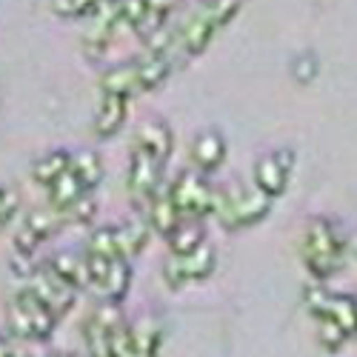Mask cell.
Wrapping results in <instances>:
<instances>
[{"instance_id": "cell-15", "label": "cell", "mask_w": 357, "mask_h": 357, "mask_svg": "<svg viewBox=\"0 0 357 357\" xmlns=\"http://www.w3.org/2000/svg\"><path fill=\"white\" fill-rule=\"evenodd\" d=\"M129 286H132V263L123 260V257H114L109 263L103 280L92 291L100 297L103 303H121L126 297V291H129Z\"/></svg>"}, {"instance_id": "cell-23", "label": "cell", "mask_w": 357, "mask_h": 357, "mask_svg": "<svg viewBox=\"0 0 357 357\" xmlns=\"http://www.w3.org/2000/svg\"><path fill=\"white\" fill-rule=\"evenodd\" d=\"M89 192L80 186V181L72 174V172H63L57 181L49 186V200H52V209H57V212H63V209H69V206H75L80 197H86Z\"/></svg>"}, {"instance_id": "cell-14", "label": "cell", "mask_w": 357, "mask_h": 357, "mask_svg": "<svg viewBox=\"0 0 357 357\" xmlns=\"http://www.w3.org/2000/svg\"><path fill=\"white\" fill-rule=\"evenodd\" d=\"M149 237H152V226H149L146 215L129 218L126 223L114 226V241H117V252H121V257H123V260H129V263H132V257H137V255L146 249Z\"/></svg>"}, {"instance_id": "cell-29", "label": "cell", "mask_w": 357, "mask_h": 357, "mask_svg": "<svg viewBox=\"0 0 357 357\" xmlns=\"http://www.w3.org/2000/svg\"><path fill=\"white\" fill-rule=\"evenodd\" d=\"M291 72H294V77L301 80V83H309V80H314V75H317V61L312 54H301L297 61L291 63Z\"/></svg>"}, {"instance_id": "cell-17", "label": "cell", "mask_w": 357, "mask_h": 357, "mask_svg": "<svg viewBox=\"0 0 357 357\" xmlns=\"http://www.w3.org/2000/svg\"><path fill=\"white\" fill-rule=\"evenodd\" d=\"M172 69H174V63H172L169 54H143V57H137L135 61V75H137L140 95L158 89L172 75Z\"/></svg>"}, {"instance_id": "cell-25", "label": "cell", "mask_w": 357, "mask_h": 357, "mask_svg": "<svg viewBox=\"0 0 357 357\" xmlns=\"http://www.w3.org/2000/svg\"><path fill=\"white\" fill-rule=\"evenodd\" d=\"M314 320H317V343H320L323 351L335 354V351H340L351 340V335L343 332L335 320H329V317H314Z\"/></svg>"}, {"instance_id": "cell-24", "label": "cell", "mask_w": 357, "mask_h": 357, "mask_svg": "<svg viewBox=\"0 0 357 357\" xmlns=\"http://www.w3.org/2000/svg\"><path fill=\"white\" fill-rule=\"evenodd\" d=\"M69 160H72V152H49V155H43L32 166V177H35L40 186L49 189L63 172H69Z\"/></svg>"}, {"instance_id": "cell-16", "label": "cell", "mask_w": 357, "mask_h": 357, "mask_svg": "<svg viewBox=\"0 0 357 357\" xmlns=\"http://www.w3.org/2000/svg\"><path fill=\"white\" fill-rule=\"evenodd\" d=\"M126 112H129V100L126 98L103 92V98L98 103V112H95V132L100 137L117 135L126 123Z\"/></svg>"}, {"instance_id": "cell-27", "label": "cell", "mask_w": 357, "mask_h": 357, "mask_svg": "<svg viewBox=\"0 0 357 357\" xmlns=\"http://www.w3.org/2000/svg\"><path fill=\"white\" fill-rule=\"evenodd\" d=\"M149 9H152V0H117V23H121V29L135 32Z\"/></svg>"}, {"instance_id": "cell-33", "label": "cell", "mask_w": 357, "mask_h": 357, "mask_svg": "<svg viewBox=\"0 0 357 357\" xmlns=\"http://www.w3.org/2000/svg\"><path fill=\"white\" fill-rule=\"evenodd\" d=\"M349 252L357 257V241H349Z\"/></svg>"}, {"instance_id": "cell-2", "label": "cell", "mask_w": 357, "mask_h": 357, "mask_svg": "<svg viewBox=\"0 0 357 357\" xmlns=\"http://www.w3.org/2000/svg\"><path fill=\"white\" fill-rule=\"evenodd\" d=\"M349 255V241L343 237L340 226L329 218H312L301 237V257L314 280H329L343 269Z\"/></svg>"}, {"instance_id": "cell-9", "label": "cell", "mask_w": 357, "mask_h": 357, "mask_svg": "<svg viewBox=\"0 0 357 357\" xmlns=\"http://www.w3.org/2000/svg\"><path fill=\"white\" fill-rule=\"evenodd\" d=\"M294 169V152L291 149H278V152H269L257 158L255 163V189L263 192L266 197H280L289 186V177Z\"/></svg>"}, {"instance_id": "cell-21", "label": "cell", "mask_w": 357, "mask_h": 357, "mask_svg": "<svg viewBox=\"0 0 357 357\" xmlns=\"http://www.w3.org/2000/svg\"><path fill=\"white\" fill-rule=\"evenodd\" d=\"M166 241H169L172 255H189V252H195L197 246L206 243L203 223L200 220H192V218H183L181 223L174 226V231L166 237Z\"/></svg>"}, {"instance_id": "cell-5", "label": "cell", "mask_w": 357, "mask_h": 357, "mask_svg": "<svg viewBox=\"0 0 357 357\" xmlns=\"http://www.w3.org/2000/svg\"><path fill=\"white\" fill-rule=\"evenodd\" d=\"M172 197L177 212L192 220H203L212 215L215 206V186H209V181L200 172H181L172 181Z\"/></svg>"}, {"instance_id": "cell-30", "label": "cell", "mask_w": 357, "mask_h": 357, "mask_svg": "<svg viewBox=\"0 0 357 357\" xmlns=\"http://www.w3.org/2000/svg\"><path fill=\"white\" fill-rule=\"evenodd\" d=\"M17 212V195L12 189H0V223H6Z\"/></svg>"}, {"instance_id": "cell-13", "label": "cell", "mask_w": 357, "mask_h": 357, "mask_svg": "<svg viewBox=\"0 0 357 357\" xmlns=\"http://www.w3.org/2000/svg\"><path fill=\"white\" fill-rule=\"evenodd\" d=\"M192 160L200 172H215L226 160V140L215 129H203L192 140Z\"/></svg>"}, {"instance_id": "cell-20", "label": "cell", "mask_w": 357, "mask_h": 357, "mask_svg": "<svg viewBox=\"0 0 357 357\" xmlns=\"http://www.w3.org/2000/svg\"><path fill=\"white\" fill-rule=\"evenodd\" d=\"M100 89H103V92H109V95H121L126 100L137 98L140 95V86H137V75H135V61L109 69L100 77Z\"/></svg>"}, {"instance_id": "cell-8", "label": "cell", "mask_w": 357, "mask_h": 357, "mask_svg": "<svg viewBox=\"0 0 357 357\" xmlns=\"http://www.w3.org/2000/svg\"><path fill=\"white\" fill-rule=\"evenodd\" d=\"M26 289L32 291L38 301H40L52 314H57V317H63V314L75 306V301H77V291H75L66 280L57 278V275L49 269V263H46V266H35L32 275H29Z\"/></svg>"}, {"instance_id": "cell-4", "label": "cell", "mask_w": 357, "mask_h": 357, "mask_svg": "<svg viewBox=\"0 0 357 357\" xmlns=\"http://www.w3.org/2000/svg\"><path fill=\"white\" fill-rule=\"evenodd\" d=\"M6 320H9L12 337H20V340H49L54 335L57 320H61V317L52 314L38 301V297L23 286L20 291H15V297L9 301Z\"/></svg>"}, {"instance_id": "cell-26", "label": "cell", "mask_w": 357, "mask_h": 357, "mask_svg": "<svg viewBox=\"0 0 357 357\" xmlns=\"http://www.w3.org/2000/svg\"><path fill=\"white\" fill-rule=\"evenodd\" d=\"M86 255H92V257H106V260L121 257V252H117V241H114V226H103V229H95L92 234H89V241H86Z\"/></svg>"}, {"instance_id": "cell-31", "label": "cell", "mask_w": 357, "mask_h": 357, "mask_svg": "<svg viewBox=\"0 0 357 357\" xmlns=\"http://www.w3.org/2000/svg\"><path fill=\"white\" fill-rule=\"evenodd\" d=\"M0 357H15V349H12V340L6 335H0Z\"/></svg>"}, {"instance_id": "cell-6", "label": "cell", "mask_w": 357, "mask_h": 357, "mask_svg": "<svg viewBox=\"0 0 357 357\" xmlns=\"http://www.w3.org/2000/svg\"><path fill=\"white\" fill-rule=\"evenodd\" d=\"M215 266H218V252L209 241H206L203 246H197L189 255H172L163 266V280L172 289H183L186 283L206 280L215 272Z\"/></svg>"}, {"instance_id": "cell-1", "label": "cell", "mask_w": 357, "mask_h": 357, "mask_svg": "<svg viewBox=\"0 0 357 357\" xmlns=\"http://www.w3.org/2000/svg\"><path fill=\"white\" fill-rule=\"evenodd\" d=\"M241 0H200V3L181 20V32H177L174 46L166 52L172 57V63L177 66V57H189L200 54L206 46L212 43V38L220 29L237 15Z\"/></svg>"}, {"instance_id": "cell-32", "label": "cell", "mask_w": 357, "mask_h": 357, "mask_svg": "<svg viewBox=\"0 0 357 357\" xmlns=\"http://www.w3.org/2000/svg\"><path fill=\"white\" fill-rule=\"evenodd\" d=\"M40 357H80L75 351H52V354H40Z\"/></svg>"}, {"instance_id": "cell-12", "label": "cell", "mask_w": 357, "mask_h": 357, "mask_svg": "<svg viewBox=\"0 0 357 357\" xmlns=\"http://www.w3.org/2000/svg\"><path fill=\"white\" fill-rule=\"evenodd\" d=\"M172 146H174V135H172L169 123H163V121H146L137 129V135H135V149H140V152H146V155H152L160 163L169 160Z\"/></svg>"}, {"instance_id": "cell-18", "label": "cell", "mask_w": 357, "mask_h": 357, "mask_svg": "<svg viewBox=\"0 0 357 357\" xmlns=\"http://www.w3.org/2000/svg\"><path fill=\"white\" fill-rule=\"evenodd\" d=\"M49 269L66 280L75 291L89 289V266H86V255H75V252H61L49 260Z\"/></svg>"}, {"instance_id": "cell-10", "label": "cell", "mask_w": 357, "mask_h": 357, "mask_svg": "<svg viewBox=\"0 0 357 357\" xmlns=\"http://www.w3.org/2000/svg\"><path fill=\"white\" fill-rule=\"evenodd\" d=\"M163 169L166 163L155 160L152 155L140 152V149H132V158H129V192L135 195V200H146L152 197L160 186H163Z\"/></svg>"}, {"instance_id": "cell-3", "label": "cell", "mask_w": 357, "mask_h": 357, "mask_svg": "<svg viewBox=\"0 0 357 357\" xmlns=\"http://www.w3.org/2000/svg\"><path fill=\"white\" fill-rule=\"evenodd\" d=\"M272 212V197H266L255 186H226L215 189V206L212 215L220 220L223 229L237 231L249 229L260 220H266Z\"/></svg>"}, {"instance_id": "cell-11", "label": "cell", "mask_w": 357, "mask_h": 357, "mask_svg": "<svg viewBox=\"0 0 357 357\" xmlns=\"http://www.w3.org/2000/svg\"><path fill=\"white\" fill-rule=\"evenodd\" d=\"M146 220L152 226V231H158L160 237H169L174 231V226L183 220V215L177 212L174 206V197H172V183L163 181V186L149 197V212H146Z\"/></svg>"}, {"instance_id": "cell-19", "label": "cell", "mask_w": 357, "mask_h": 357, "mask_svg": "<svg viewBox=\"0 0 357 357\" xmlns=\"http://www.w3.org/2000/svg\"><path fill=\"white\" fill-rule=\"evenodd\" d=\"M69 172L77 177L80 186H83L86 192H92V189L103 181V163H100V155L92 152V149H80V152H72Z\"/></svg>"}, {"instance_id": "cell-28", "label": "cell", "mask_w": 357, "mask_h": 357, "mask_svg": "<svg viewBox=\"0 0 357 357\" xmlns=\"http://www.w3.org/2000/svg\"><path fill=\"white\" fill-rule=\"evenodd\" d=\"M100 6V0H54V12L66 17H80L86 12H95Z\"/></svg>"}, {"instance_id": "cell-22", "label": "cell", "mask_w": 357, "mask_h": 357, "mask_svg": "<svg viewBox=\"0 0 357 357\" xmlns=\"http://www.w3.org/2000/svg\"><path fill=\"white\" fill-rule=\"evenodd\" d=\"M129 332H132V340H135L140 354L158 357L160 343H163V329H160V323L155 317H140V320L129 323Z\"/></svg>"}, {"instance_id": "cell-7", "label": "cell", "mask_w": 357, "mask_h": 357, "mask_svg": "<svg viewBox=\"0 0 357 357\" xmlns=\"http://www.w3.org/2000/svg\"><path fill=\"white\" fill-rule=\"evenodd\" d=\"M306 303H309L312 317H329L351 337L357 335V297L329 291L323 286H312L306 289Z\"/></svg>"}]
</instances>
